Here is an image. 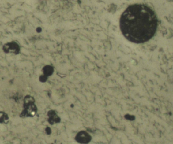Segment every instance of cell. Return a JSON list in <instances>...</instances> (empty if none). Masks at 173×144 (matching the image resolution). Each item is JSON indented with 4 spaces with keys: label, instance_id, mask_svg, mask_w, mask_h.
<instances>
[{
    "label": "cell",
    "instance_id": "7",
    "mask_svg": "<svg viewBox=\"0 0 173 144\" xmlns=\"http://www.w3.org/2000/svg\"><path fill=\"white\" fill-rule=\"evenodd\" d=\"M46 134L48 135H49L50 134H51V132H52V131H51V129L50 127H47L46 128Z\"/></svg>",
    "mask_w": 173,
    "mask_h": 144
},
{
    "label": "cell",
    "instance_id": "2",
    "mask_svg": "<svg viewBox=\"0 0 173 144\" xmlns=\"http://www.w3.org/2000/svg\"><path fill=\"white\" fill-rule=\"evenodd\" d=\"M37 108L35 104V99L32 96L28 95L24 98L23 110L20 116L22 118L32 117L36 114Z\"/></svg>",
    "mask_w": 173,
    "mask_h": 144
},
{
    "label": "cell",
    "instance_id": "3",
    "mask_svg": "<svg viewBox=\"0 0 173 144\" xmlns=\"http://www.w3.org/2000/svg\"><path fill=\"white\" fill-rule=\"evenodd\" d=\"M92 140V137L89 132L85 131H81L77 132L74 137V140L80 144H88Z\"/></svg>",
    "mask_w": 173,
    "mask_h": 144
},
{
    "label": "cell",
    "instance_id": "8",
    "mask_svg": "<svg viewBox=\"0 0 173 144\" xmlns=\"http://www.w3.org/2000/svg\"><path fill=\"white\" fill-rule=\"evenodd\" d=\"M126 119L129 120H134V117L131 116V115H127V116H125Z\"/></svg>",
    "mask_w": 173,
    "mask_h": 144
},
{
    "label": "cell",
    "instance_id": "5",
    "mask_svg": "<svg viewBox=\"0 0 173 144\" xmlns=\"http://www.w3.org/2000/svg\"><path fill=\"white\" fill-rule=\"evenodd\" d=\"M48 121L49 124L51 125H53L55 124H59L61 121V119L55 112L53 111H50L48 112Z\"/></svg>",
    "mask_w": 173,
    "mask_h": 144
},
{
    "label": "cell",
    "instance_id": "1",
    "mask_svg": "<svg viewBox=\"0 0 173 144\" xmlns=\"http://www.w3.org/2000/svg\"><path fill=\"white\" fill-rule=\"evenodd\" d=\"M122 35L131 42L141 44L150 40L156 34L158 19L156 13L146 5L129 6L119 21Z\"/></svg>",
    "mask_w": 173,
    "mask_h": 144
},
{
    "label": "cell",
    "instance_id": "4",
    "mask_svg": "<svg viewBox=\"0 0 173 144\" xmlns=\"http://www.w3.org/2000/svg\"><path fill=\"white\" fill-rule=\"evenodd\" d=\"M3 50L6 53H12L15 54H19L20 52V47L16 42H8L3 46Z\"/></svg>",
    "mask_w": 173,
    "mask_h": 144
},
{
    "label": "cell",
    "instance_id": "6",
    "mask_svg": "<svg viewBox=\"0 0 173 144\" xmlns=\"http://www.w3.org/2000/svg\"><path fill=\"white\" fill-rule=\"evenodd\" d=\"M9 120L7 114L3 111H0V124H7Z\"/></svg>",
    "mask_w": 173,
    "mask_h": 144
}]
</instances>
